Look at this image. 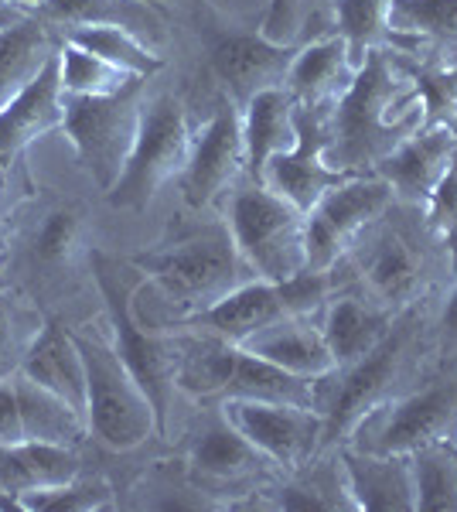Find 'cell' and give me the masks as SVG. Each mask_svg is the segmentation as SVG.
I'll return each instance as SVG.
<instances>
[{"mask_svg": "<svg viewBox=\"0 0 457 512\" xmlns=\"http://www.w3.org/2000/svg\"><path fill=\"white\" fill-rule=\"evenodd\" d=\"M389 4L393 0H335V28L348 41L355 65H362L372 48H396Z\"/></svg>", "mask_w": 457, "mask_h": 512, "instance_id": "34", "label": "cell"}, {"mask_svg": "<svg viewBox=\"0 0 457 512\" xmlns=\"http://www.w3.org/2000/svg\"><path fill=\"white\" fill-rule=\"evenodd\" d=\"M82 362H86V424L110 451H134L154 434H161L154 403L137 383V376L120 359L106 338L76 332Z\"/></svg>", "mask_w": 457, "mask_h": 512, "instance_id": "6", "label": "cell"}, {"mask_svg": "<svg viewBox=\"0 0 457 512\" xmlns=\"http://www.w3.org/2000/svg\"><path fill=\"white\" fill-rule=\"evenodd\" d=\"M338 465L359 512H417L410 454H372L342 444Z\"/></svg>", "mask_w": 457, "mask_h": 512, "instance_id": "19", "label": "cell"}, {"mask_svg": "<svg viewBox=\"0 0 457 512\" xmlns=\"http://www.w3.org/2000/svg\"><path fill=\"white\" fill-rule=\"evenodd\" d=\"M386 216L376 219L355 239L348 256H355L365 294L386 311L400 315V311L420 304V297L430 291L434 274H430V250L420 243L417 233Z\"/></svg>", "mask_w": 457, "mask_h": 512, "instance_id": "12", "label": "cell"}, {"mask_svg": "<svg viewBox=\"0 0 457 512\" xmlns=\"http://www.w3.org/2000/svg\"><path fill=\"white\" fill-rule=\"evenodd\" d=\"M28 18H31V14L24 11V7L11 4V0H0V28H14V24H21Z\"/></svg>", "mask_w": 457, "mask_h": 512, "instance_id": "45", "label": "cell"}, {"mask_svg": "<svg viewBox=\"0 0 457 512\" xmlns=\"http://www.w3.org/2000/svg\"><path fill=\"white\" fill-rule=\"evenodd\" d=\"M423 222L440 243L451 270H457V154L447 175L434 188V195H430V202L423 205Z\"/></svg>", "mask_w": 457, "mask_h": 512, "instance_id": "38", "label": "cell"}, {"mask_svg": "<svg viewBox=\"0 0 457 512\" xmlns=\"http://www.w3.org/2000/svg\"><path fill=\"white\" fill-rule=\"evenodd\" d=\"M11 4L24 7V11H41V7H45V0H11Z\"/></svg>", "mask_w": 457, "mask_h": 512, "instance_id": "46", "label": "cell"}, {"mask_svg": "<svg viewBox=\"0 0 457 512\" xmlns=\"http://www.w3.org/2000/svg\"><path fill=\"white\" fill-rule=\"evenodd\" d=\"M434 441H457V366L365 414L348 437L352 448L372 454H413Z\"/></svg>", "mask_w": 457, "mask_h": 512, "instance_id": "9", "label": "cell"}, {"mask_svg": "<svg viewBox=\"0 0 457 512\" xmlns=\"http://www.w3.org/2000/svg\"><path fill=\"white\" fill-rule=\"evenodd\" d=\"M7 291V284H4V277H0V294H4Z\"/></svg>", "mask_w": 457, "mask_h": 512, "instance_id": "47", "label": "cell"}, {"mask_svg": "<svg viewBox=\"0 0 457 512\" xmlns=\"http://www.w3.org/2000/svg\"><path fill=\"white\" fill-rule=\"evenodd\" d=\"M328 147V106L311 110V106H297V140L284 154H277L267 171H263V185L280 198H287L294 209L304 216L321 202L331 188H338L352 175L348 171L331 168L324 158Z\"/></svg>", "mask_w": 457, "mask_h": 512, "instance_id": "16", "label": "cell"}, {"mask_svg": "<svg viewBox=\"0 0 457 512\" xmlns=\"http://www.w3.org/2000/svg\"><path fill=\"white\" fill-rule=\"evenodd\" d=\"M423 96L396 48H372L355 72L352 86L328 106L331 168L369 175L403 140L423 127Z\"/></svg>", "mask_w": 457, "mask_h": 512, "instance_id": "1", "label": "cell"}, {"mask_svg": "<svg viewBox=\"0 0 457 512\" xmlns=\"http://www.w3.org/2000/svg\"><path fill=\"white\" fill-rule=\"evenodd\" d=\"M410 76L417 79L420 96H423V123H444V127L457 130V62H447L444 55H420L417 52H400Z\"/></svg>", "mask_w": 457, "mask_h": 512, "instance_id": "35", "label": "cell"}, {"mask_svg": "<svg viewBox=\"0 0 457 512\" xmlns=\"http://www.w3.org/2000/svg\"><path fill=\"white\" fill-rule=\"evenodd\" d=\"M287 315H290V308L284 301L280 284L253 277V280H246L243 287L219 297L212 308L185 318V328H195V332H202L209 338H222V342H232V345H243L249 335H256L260 328H267Z\"/></svg>", "mask_w": 457, "mask_h": 512, "instance_id": "21", "label": "cell"}, {"mask_svg": "<svg viewBox=\"0 0 457 512\" xmlns=\"http://www.w3.org/2000/svg\"><path fill=\"white\" fill-rule=\"evenodd\" d=\"M55 52L58 48L35 18L14 24V28H0V106L11 103L52 62Z\"/></svg>", "mask_w": 457, "mask_h": 512, "instance_id": "29", "label": "cell"}, {"mask_svg": "<svg viewBox=\"0 0 457 512\" xmlns=\"http://www.w3.org/2000/svg\"><path fill=\"white\" fill-rule=\"evenodd\" d=\"M457 154V130L444 127V123H423V127L410 140H403L386 161L376 164L372 175L386 178L393 188L396 202L423 209L447 175Z\"/></svg>", "mask_w": 457, "mask_h": 512, "instance_id": "17", "label": "cell"}, {"mask_svg": "<svg viewBox=\"0 0 457 512\" xmlns=\"http://www.w3.org/2000/svg\"><path fill=\"white\" fill-rule=\"evenodd\" d=\"M243 349L304 379L335 376V359H331L321 325H314L307 315H287L273 321V325L260 328L256 335H249Z\"/></svg>", "mask_w": 457, "mask_h": 512, "instance_id": "23", "label": "cell"}, {"mask_svg": "<svg viewBox=\"0 0 457 512\" xmlns=\"http://www.w3.org/2000/svg\"><path fill=\"white\" fill-rule=\"evenodd\" d=\"M140 89L130 86L116 96H65V137L76 147V158L103 192H110L127 168L140 127Z\"/></svg>", "mask_w": 457, "mask_h": 512, "instance_id": "11", "label": "cell"}, {"mask_svg": "<svg viewBox=\"0 0 457 512\" xmlns=\"http://www.w3.org/2000/svg\"><path fill=\"white\" fill-rule=\"evenodd\" d=\"M21 376L35 379L38 386L58 393L86 414V362H82L76 332L62 328L58 321H41L35 342L21 362Z\"/></svg>", "mask_w": 457, "mask_h": 512, "instance_id": "26", "label": "cell"}, {"mask_svg": "<svg viewBox=\"0 0 457 512\" xmlns=\"http://www.w3.org/2000/svg\"><path fill=\"white\" fill-rule=\"evenodd\" d=\"M14 390H18L21 403V424H24V441L38 444H62V448H76L82 437H89L86 414L72 407L69 400H62L58 393L38 386L28 376H14Z\"/></svg>", "mask_w": 457, "mask_h": 512, "instance_id": "27", "label": "cell"}, {"mask_svg": "<svg viewBox=\"0 0 457 512\" xmlns=\"http://www.w3.org/2000/svg\"><path fill=\"white\" fill-rule=\"evenodd\" d=\"M440 335L447 345H457V280L444 297V308H440Z\"/></svg>", "mask_w": 457, "mask_h": 512, "instance_id": "43", "label": "cell"}, {"mask_svg": "<svg viewBox=\"0 0 457 512\" xmlns=\"http://www.w3.org/2000/svg\"><path fill=\"white\" fill-rule=\"evenodd\" d=\"M270 465L267 454H260L246 441L226 417H212L191 434L188 444V472L198 485L209 489H236V485L253 482Z\"/></svg>", "mask_w": 457, "mask_h": 512, "instance_id": "20", "label": "cell"}, {"mask_svg": "<svg viewBox=\"0 0 457 512\" xmlns=\"http://www.w3.org/2000/svg\"><path fill=\"white\" fill-rule=\"evenodd\" d=\"M396 315L369 294H331L321 308V332L335 359V373L369 355L389 335Z\"/></svg>", "mask_w": 457, "mask_h": 512, "instance_id": "22", "label": "cell"}, {"mask_svg": "<svg viewBox=\"0 0 457 512\" xmlns=\"http://www.w3.org/2000/svg\"><path fill=\"white\" fill-rule=\"evenodd\" d=\"M14 506L21 512H93V509H110L113 492L106 482H62V485H35V489L18 492Z\"/></svg>", "mask_w": 457, "mask_h": 512, "instance_id": "36", "label": "cell"}, {"mask_svg": "<svg viewBox=\"0 0 457 512\" xmlns=\"http://www.w3.org/2000/svg\"><path fill=\"white\" fill-rule=\"evenodd\" d=\"M222 417L236 427L270 465L301 472L321 451L324 417L311 407L280 400H222Z\"/></svg>", "mask_w": 457, "mask_h": 512, "instance_id": "14", "label": "cell"}, {"mask_svg": "<svg viewBox=\"0 0 457 512\" xmlns=\"http://www.w3.org/2000/svg\"><path fill=\"white\" fill-rule=\"evenodd\" d=\"M195 24L215 79L226 86V96L239 110L263 89L284 86L297 45H280L263 31L239 28L219 11H212L205 0H195Z\"/></svg>", "mask_w": 457, "mask_h": 512, "instance_id": "10", "label": "cell"}, {"mask_svg": "<svg viewBox=\"0 0 457 512\" xmlns=\"http://www.w3.org/2000/svg\"><path fill=\"white\" fill-rule=\"evenodd\" d=\"M277 495L280 509H294V512H328V509H352L342 495H328L321 485L314 482H290L284 489L273 492Z\"/></svg>", "mask_w": 457, "mask_h": 512, "instance_id": "40", "label": "cell"}, {"mask_svg": "<svg viewBox=\"0 0 457 512\" xmlns=\"http://www.w3.org/2000/svg\"><path fill=\"white\" fill-rule=\"evenodd\" d=\"M396 195L386 178L352 175L307 212V270L331 274L365 229L393 209Z\"/></svg>", "mask_w": 457, "mask_h": 512, "instance_id": "13", "label": "cell"}, {"mask_svg": "<svg viewBox=\"0 0 457 512\" xmlns=\"http://www.w3.org/2000/svg\"><path fill=\"white\" fill-rule=\"evenodd\" d=\"M423 315L420 308H406L396 315L393 328L369 355L359 362L338 369V383L328 386V400H324V434L321 448H335L338 441L348 444V437L359 427L365 414H372L382 403L400 396L403 379L410 376V359L420 345Z\"/></svg>", "mask_w": 457, "mask_h": 512, "instance_id": "4", "label": "cell"}, {"mask_svg": "<svg viewBox=\"0 0 457 512\" xmlns=\"http://www.w3.org/2000/svg\"><path fill=\"white\" fill-rule=\"evenodd\" d=\"M65 41L86 48V52L99 55V59H106L137 79H151L164 69L161 55L144 38H137L134 31L120 28V24H72V28H65Z\"/></svg>", "mask_w": 457, "mask_h": 512, "instance_id": "31", "label": "cell"}, {"mask_svg": "<svg viewBox=\"0 0 457 512\" xmlns=\"http://www.w3.org/2000/svg\"><path fill=\"white\" fill-rule=\"evenodd\" d=\"M246 175L243 110L226 96L202 130L191 137V154L181 171V192L191 209H205Z\"/></svg>", "mask_w": 457, "mask_h": 512, "instance_id": "15", "label": "cell"}, {"mask_svg": "<svg viewBox=\"0 0 457 512\" xmlns=\"http://www.w3.org/2000/svg\"><path fill=\"white\" fill-rule=\"evenodd\" d=\"M297 11H301V0H270L267 21H263V35L280 45H290L297 31Z\"/></svg>", "mask_w": 457, "mask_h": 512, "instance_id": "42", "label": "cell"}, {"mask_svg": "<svg viewBox=\"0 0 457 512\" xmlns=\"http://www.w3.org/2000/svg\"><path fill=\"white\" fill-rule=\"evenodd\" d=\"M24 441V424H21V403L18 390H14V376L0 379V448H14Z\"/></svg>", "mask_w": 457, "mask_h": 512, "instance_id": "41", "label": "cell"}, {"mask_svg": "<svg viewBox=\"0 0 457 512\" xmlns=\"http://www.w3.org/2000/svg\"><path fill=\"white\" fill-rule=\"evenodd\" d=\"M65 93L58 79V52L7 106H0V164H14L35 140L62 130Z\"/></svg>", "mask_w": 457, "mask_h": 512, "instance_id": "18", "label": "cell"}, {"mask_svg": "<svg viewBox=\"0 0 457 512\" xmlns=\"http://www.w3.org/2000/svg\"><path fill=\"white\" fill-rule=\"evenodd\" d=\"M229 233L260 280H280L307 270V216L267 185L239 188L229 202Z\"/></svg>", "mask_w": 457, "mask_h": 512, "instance_id": "7", "label": "cell"}, {"mask_svg": "<svg viewBox=\"0 0 457 512\" xmlns=\"http://www.w3.org/2000/svg\"><path fill=\"white\" fill-rule=\"evenodd\" d=\"M328 379H304L287 369L273 366L260 355L246 352L243 345L222 342L202 335V345L181 352L178 386L198 396H219V400H280L311 407L324 414L328 400Z\"/></svg>", "mask_w": 457, "mask_h": 512, "instance_id": "3", "label": "cell"}, {"mask_svg": "<svg viewBox=\"0 0 457 512\" xmlns=\"http://www.w3.org/2000/svg\"><path fill=\"white\" fill-rule=\"evenodd\" d=\"M417 512H457V441L423 444L410 454Z\"/></svg>", "mask_w": 457, "mask_h": 512, "instance_id": "32", "label": "cell"}, {"mask_svg": "<svg viewBox=\"0 0 457 512\" xmlns=\"http://www.w3.org/2000/svg\"><path fill=\"white\" fill-rule=\"evenodd\" d=\"M14 164H0V222H4V216L14 209V202H18V175H14Z\"/></svg>", "mask_w": 457, "mask_h": 512, "instance_id": "44", "label": "cell"}, {"mask_svg": "<svg viewBox=\"0 0 457 512\" xmlns=\"http://www.w3.org/2000/svg\"><path fill=\"white\" fill-rule=\"evenodd\" d=\"M82 236V219L76 209H55L52 216L41 222L38 236H35V256L48 267L65 263L79 246Z\"/></svg>", "mask_w": 457, "mask_h": 512, "instance_id": "39", "label": "cell"}, {"mask_svg": "<svg viewBox=\"0 0 457 512\" xmlns=\"http://www.w3.org/2000/svg\"><path fill=\"white\" fill-rule=\"evenodd\" d=\"M89 263H93V277L99 284V294H103V301H106V321H110L116 352L127 362L130 373L137 376V383L144 386V393L151 396L161 434H168L171 403H174V393H178L181 349L174 342H168V338L147 332L137 321L134 297L140 294V287L127 284L120 260L96 250L89 256Z\"/></svg>", "mask_w": 457, "mask_h": 512, "instance_id": "5", "label": "cell"}, {"mask_svg": "<svg viewBox=\"0 0 457 512\" xmlns=\"http://www.w3.org/2000/svg\"><path fill=\"white\" fill-rule=\"evenodd\" d=\"M58 79H62L65 96H116L127 93L137 82H147L116 69V65L86 52V48L72 45V41L58 45Z\"/></svg>", "mask_w": 457, "mask_h": 512, "instance_id": "33", "label": "cell"}, {"mask_svg": "<svg viewBox=\"0 0 457 512\" xmlns=\"http://www.w3.org/2000/svg\"><path fill=\"white\" fill-rule=\"evenodd\" d=\"M246 137V175L253 185H263L267 164L294 147L297 140V103L284 86L256 93L243 106Z\"/></svg>", "mask_w": 457, "mask_h": 512, "instance_id": "25", "label": "cell"}, {"mask_svg": "<svg viewBox=\"0 0 457 512\" xmlns=\"http://www.w3.org/2000/svg\"><path fill=\"white\" fill-rule=\"evenodd\" d=\"M41 14L48 21L65 24V28H72V24H120L144 41L164 35L161 14L144 0H45Z\"/></svg>", "mask_w": 457, "mask_h": 512, "instance_id": "30", "label": "cell"}, {"mask_svg": "<svg viewBox=\"0 0 457 512\" xmlns=\"http://www.w3.org/2000/svg\"><path fill=\"white\" fill-rule=\"evenodd\" d=\"M389 28L396 52H417L423 45L457 52V0H393Z\"/></svg>", "mask_w": 457, "mask_h": 512, "instance_id": "28", "label": "cell"}, {"mask_svg": "<svg viewBox=\"0 0 457 512\" xmlns=\"http://www.w3.org/2000/svg\"><path fill=\"white\" fill-rule=\"evenodd\" d=\"M359 65L352 62L348 41L342 35H331L311 45L297 48L290 72L284 79V89L294 96L297 106H311V110H324L338 96L352 86Z\"/></svg>", "mask_w": 457, "mask_h": 512, "instance_id": "24", "label": "cell"}, {"mask_svg": "<svg viewBox=\"0 0 457 512\" xmlns=\"http://www.w3.org/2000/svg\"><path fill=\"white\" fill-rule=\"evenodd\" d=\"M188 110L174 96H154L140 106V127L127 168L106 192L116 209H147L171 178H181L191 154Z\"/></svg>", "mask_w": 457, "mask_h": 512, "instance_id": "8", "label": "cell"}, {"mask_svg": "<svg viewBox=\"0 0 457 512\" xmlns=\"http://www.w3.org/2000/svg\"><path fill=\"white\" fill-rule=\"evenodd\" d=\"M134 267L147 280H154L171 304L191 318L198 311L212 308L219 297L243 287L256 274L239 253L229 226H205L185 233L161 250L134 256Z\"/></svg>", "mask_w": 457, "mask_h": 512, "instance_id": "2", "label": "cell"}, {"mask_svg": "<svg viewBox=\"0 0 457 512\" xmlns=\"http://www.w3.org/2000/svg\"><path fill=\"white\" fill-rule=\"evenodd\" d=\"M41 321L21 297L11 291L0 294V379H11L21 373V362L35 342Z\"/></svg>", "mask_w": 457, "mask_h": 512, "instance_id": "37", "label": "cell"}]
</instances>
